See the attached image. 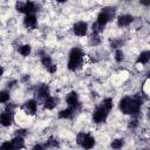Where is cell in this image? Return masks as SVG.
<instances>
[{
    "mask_svg": "<svg viewBox=\"0 0 150 150\" xmlns=\"http://www.w3.org/2000/svg\"><path fill=\"white\" fill-rule=\"evenodd\" d=\"M121 41L120 40H114V41H111V47L112 48H117V47H120L121 46Z\"/></svg>",
    "mask_w": 150,
    "mask_h": 150,
    "instance_id": "4dcf8cb0",
    "label": "cell"
},
{
    "mask_svg": "<svg viewBox=\"0 0 150 150\" xmlns=\"http://www.w3.org/2000/svg\"><path fill=\"white\" fill-rule=\"evenodd\" d=\"M136 125H137V120H132V121H130V123H129V128H136Z\"/></svg>",
    "mask_w": 150,
    "mask_h": 150,
    "instance_id": "d6a6232c",
    "label": "cell"
},
{
    "mask_svg": "<svg viewBox=\"0 0 150 150\" xmlns=\"http://www.w3.org/2000/svg\"><path fill=\"white\" fill-rule=\"evenodd\" d=\"M66 102L68 104V107H74L79 103V96H77V93L76 91H70L67 97H66Z\"/></svg>",
    "mask_w": 150,
    "mask_h": 150,
    "instance_id": "8fae6325",
    "label": "cell"
},
{
    "mask_svg": "<svg viewBox=\"0 0 150 150\" xmlns=\"http://www.w3.org/2000/svg\"><path fill=\"white\" fill-rule=\"evenodd\" d=\"M102 30H103V27H102L101 25H98L97 22L93 23V33H95V34H98V33H101Z\"/></svg>",
    "mask_w": 150,
    "mask_h": 150,
    "instance_id": "83f0119b",
    "label": "cell"
},
{
    "mask_svg": "<svg viewBox=\"0 0 150 150\" xmlns=\"http://www.w3.org/2000/svg\"><path fill=\"white\" fill-rule=\"evenodd\" d=\"M141 5H144V6H149V5H150V1H141Z\"/></svg>",
    "mask_w": 150,
    "mask_h": 150,
    "instance_id": "836d02e7",
    "label": "cell"
},
{
    "mask_svg": "<svg viewBox=\"0 0 150 150\" xmlns=\"http://www.w3.org/2000/svg\"><path fill=\"white\" fill-rule=\"evenodd\" d=\"M105 110H110L111 108H112V100L110 98V97H108V98H104L103 101H102V104H101Z\"/></svg>",
    "mask_w": 150,
    "mask_h": 150,
    "instance_id": "44dd1931",
    "label": "cell"
},
{
    "mask_svg": "<svg viewBox=\"0 0 150 150\" xmlns=\"http://www.w3.org/2000/svg\"><path fill=\"white\" fill-rule=\"evenodd\" d=\"M94 145H95V138L88 134L87 137H86V139H84V142H83V144H82V148L86 149V150H89V149H91Z\"/></svg>",
    "mask_w": 150,
    "mask_h": 150,
    "instance_id": "e0dca14e",
    "label": "cell"
},
{
    "mask_svg": "<svg viewBox=\"0 0 150 150\" xmlns=\"http://www.w3.org/2000/svg\"><path fill=\"white\" fill-rule=\"evenodd\" d=\"M19 53L22 55V56H28L29 54H30V50H32V48H30V46L29 45H22V46H20L19 47Z\"/></svg>",
    "mask_w": 150,
    "mask_h": 150,
    "instance_id": "ac0fdd59",
    "label": "cell"
},
{
    "mask_svg": "<svg viewBox=\"0 0 150 150\" xmlns=\"http://www.w3.org/2000/svg\"><path fill=\"white\" fill-rule=\"evenodd\" d=\"M56 69H57L56 64H54V63H53V64H52V66L48 68V71H49L50 74H53V73H55V71H56Z\"/></svg>",
    "mask_w": 150,
    "mask_h": 150,
    "instance_id": "1f68e13d",
    "label": "cell"
},
{
    "mask_svg": "<svg viewBox=\"0 0 150 150\" xmlns=\"http://www.w3.org/2000/svg\"><path fill=\"white\" fill-rule=\"evenodd\" d=\"M36 108H38V103L35 100L30 98V100H27L25 103H23V107L22 109L26 111L27 115H34L36 112Z\"/></svg>",
    "mask_w": 150,
    "mask_h": 150,
    "instance_id": "52a82bcc",
    "label": "cell"
},
{
    "mask_svg": "<svg viewBox=\"0 0 150 150\" xmlns=\"http://www.w3.org/2000/svg\"><path fill=\"white\" fill-rule=\"evenodd\" d=\"M36 22H38V20H36V16L34 14H27L23 19V23L28 28H35Z\"/></svg>",
    "mask_w": 150,
    "mask_h": 150,
    "instance_id": "30bf717a",
    "label": "cell"
},
{
    "mask_svg": "<svg viewBox=\"0 0 150 150\" xmlns=\"http://www.w3.org/2000/svg\"><path fill=\"white\" fill-rule=\"evenodd\" d=\"M83 59V53L80 48H73L69 52V60H68V68L69 70H76L81 67Z\"/></svg>",
    "mask_w": 150,
    "mask_h": 150,
    "instance_id": "7a4b0ae2",
    "label": "cell"
},
{
    "mask_svg": "<svg viewBox=\"0 0 150 150\" xmlns=\"http://www.w3.org/2000/svg\"><path fill=\"white\" fill-rule=\"evenodd\" d=\"M141 105H142V98L139 96H135V97L127 96L120 101V109L125 115L136 116L139 111Z\"/></svg>",
    "mask_w": 150,
    "mask_h": 150,
    "instance_id": "6da1fadb",
    "label": "cell"
},
{
    "mask_svg": "<svg viewBox=\"0 0 150 150\" xmlns=\"http://www.w3.org/2000/svg\"><path fill=\"white\" fill-rule=\"evenodd\" d=\"M88 30V25L84 21H79L73 26V32L77 36H84Z\"/></svg>",
    "mask_w": 150,
    "mask_h": 150,
    "instance_id": "8992f818",
    "label": "cell"
},
{
    "mask_svg": "<svg viewBox=\"0 0 150 150\" xmlns=\"http://www.w3.org/2000/svg\"><path fill=\"white\" fill-rule=\"evenodd\" d=\"M107 117H108V110H105L102 105L96 108V110L93 114V121L95 123H103L105 122Z\"/></svg>",
    "mask_w": 150,
    "mask_h": 150,
    "instance_id": "5b68a950",
    "label": "cell"
},
{
    "mask_svg": "<svg viewBox=\"0 0 150 150\" xmlns=\"http://www.w3.org/2000/svg\"><path fill=\"white\" fill-rule=\"evenodd\" d=\"M134 21V16L130 14H122L117 18V25L120 27H125L128 25H130Z\"/></svg>",
    "mask_w": 150,
    "mask_h": 150,
    "instance_id": "9c48e42d",
    "label": "cell"
},
{
    "mask_svg": "<svg viewBox=\"0 0 150 150\" xmlns=\"http://www.w3.org/2000/svg\"><path fill=\"white\" fill-rule=\"evenodd\" d=\"M115 7H104L102 8V11L100 12V14L97 15V23L101 25L102 27H104L115 15Z\"/></svg>",
    "mask_w": 150,
    "mask_h": 150,
    "instance_id": "3957f363",
    "label": "cell"
},
{
    "mask_svg": "<svg viewBox=\"0 0 150 150\" xmlns=\"http://www.w3.org/2000/svg\"><path fill=\"white\" fill-rule=\"evenodd\" d=\"M149 77H150V71H149Z\"/></svg>",
    "mask_w": 150,
    "mask_h": 150,
    "instance_id": "e575fe53",
    "label": "cell"
},
{
    "mask_svg": "<svg viewBox=\"0 0 150 150\" xmlns=\"http://www.w3.org/2000/svg\"><path fill=\"white\" fill-rule=\"evenodd\" d=\"M47 148H46V145H43V144H36V145H34L33 146V150H46Z\"/></svg>",
    "mask_w": 150,
    "mask_h": 150,
    "instance_id": "f546056e",
    "label": "cell"
},
{
    "mask_svg": "<svg viewBox=\"0 0 150 150\" xmlns=\"http://www.w3.org/2000/svg\"><path fill=\"white\" fill-rule=\"evenodd\" d=\"M57 102H59V100H57L56 97H52V96H49L46 101H43V107H45V109L52 110V109H54V108L57 105Z\"/></svg>",
    "mask_w": 150,
    "mask_h": 150,
    "instance_id": "7c38bea8",
    "label": "cell"
},
{
    "mask_svg": "<svg viewBox=\"0 0 150 150\" xmlns=\"http://www.w3.org/2000/svg\"><path fill=\"white\" fill-rule=\"evenodd\" d=\"M0 150H14L12 142H11V141H9V142H4V143L1 144Z\"/></svg>",
    "mask_w": 150,
    "mask_h": 150,
    "instance_id": "484cf974",
    "label": "cell"
},
{
    "mask_svg": "<svg viewBox=\"0 0 150 150\" xmlns=\"http://www.w3.org/2000/svg\"><path fill=\"white\" fill-rule=\"evenodd\" d=\"M9 101V93L7 90H1L0 93V102L1 103H6Z\"/></svg>",
    "mask_w": 150,
    "mask_h": 150,
    "instance_id": "7402d4cb",
    "label": "cell"
},
{
    "mask_svg": "<svg viewBox=\"0 0 150 150\" xmlns=\"http://www.w3.org/2000/svg\"><path fill=\"white\" fill-rule=\"evenodd\" d=\"M87 135H88V134H86V132H80V134H77V136H76V142H77V144H80V145L82 146V144H83V142H84Z\"/></svg>",
    "mask_w": 150,
    "mask_h": 150,
    "instance_id": "cb8c5ba5",
    "label": "cell"
},
{
    "mask_svg": "<svg viewBox=\"0 0 150 150\" xmlns=\"http://www.w3.org/2000/svg\"><path fill=\"white\" fill-rule=\"evenodd\" d=\"M16 136H20V137H25L26 135H27V130L26 129H19V130H16Z\"/></svg>",
    "mask_w": 150,
    "mask_h": 150,
    "instance_id": "f1b7e54d",
    "label": "cell"
},
{
    "mask_svg": "<svg viewBox=\"0 0 150 150\" xmlns=\"http://www.w3.org/2000/svg\"><path fill=\"white\" fill-rule=\"evenodd\" d=\"M123 59H124L123 52H122L121 49H117L116 53H115V60H116L117 62H121V61H123Z\"/></svg>",
    "mask_w": 150,
    "mask_h": 150,
    "instance_id": "4316f807",
    "label": "cell"
},
{
    "mask_svg": "<svg viewBox=\"0 0 150 150\" xmlns=\"http://www.w3.org/2000/svg\"><path fill=\"white\" fill-rule=\"evenodd\" d=\"M150 61V50H145V52H142L139 54V56L137 57V63H142V64H145Z\"/></svg>",
    "mask_w": 150,
    "mask_h": 150,
    "instance_id": "2e32d148",
    "label": "cell"
},
{
    "mask_svg": "<svg viewBox=\"0 0 150 150\" xmlns=\"http://www.w3.org/2000/svg\"><path fill=\"white\" fill-rule=\"evenodd\" d=\"M46 148H57L59 146V142L56 141V139H54V138H49L47 142H46Z\"/></svg>",
    "mask_w": 150,
    "mask_h": 150,
    "instance_id": "603a6c76",
    "label": "cell"
},
{
    "mask_svg": "<svg viewBox=\"0 0 150 150\" xmlns=\"http://www.w3.org/2000/svg\"><path fill=\"white\" fill-rule=\"evenodd\" d=\"M12 122H13L12 115H11L9 112L4 111V112L1 114V124H2L4 127H9V125L12 124Z\"/></svg>",
    "mask_w": 150,
    "mask_h": 150,
    "instance_id": "9a60e30c",
    "label": "cell"
},
{
    "mask_svg": "<svg viewBox=\"0 0 150 150\" xmlns=\"http://www.w3.org/2000/svg\"><path fill=\"white\" fill-rule=\"evenodd\" d=\"M11 142H12V144H13L14 150H21V149L25 148V141H23V137L15 136Z\"/></svg>",
    "mask_w": 150,
    "mask_h": 150,
    "instance_id": "4fadbf2b",
    "label": "cell"
},
{
    "mask_svg": "<svg viewBox=\"0 0 150 150\" xmlns=\"http://www.w3.org/2000/svg\"><path fill=\"white\" fill-rule=\"evenodd\" d=\"M16 11L20 12V13H25L26 15L27 14H34L36 11H38V6L35 5V2L33 1H27V2H16Z\"/></svg>",
    "mask_w": 150,
    "mask_h": 150,
    "instance_id": "277c9868",
    "label": "cell"
},
{
    "mask_svg": "<svg viewBox=\"0 0 150 150\" xmlns=\"http://www.w3.org/2000/svg\"><path fill=\"white\" fill-rule=\"evenodd\" d=\"M123 145H124V141L121 139V138H118V139H114V141L111 142V148L115 149V150L121 149Z\"/></svg>",
    "mask_w": 150,
    "mask_h": 150,
    "instance_id": "ffe728a7",
    "label": "cell"
},
{
    "mask_svg": "<svg viewBox=\"0 0 150 150\" xmlns=\"http://www.w3.org/2000/svg\"><path fill=\"white\" fill-rule=\"evenodd\" d=\"M100 41H101V39H100L98 34L93 33V34L90 35V43H91V45L96 46V45H98V43H100Z\"/></svg>",
    "mask_w": 150,
    "mask_h": 150,
    "instance_id": "d4e9b609",
    "label": "cell"
},
{
    "mask_svg": "<svg viewBox=\"0 0 150 150\" xmlns=\"http://www.w3.org/2000/svg\"><path fill=\"white\" fill-rule=\"evenodd\" d=\"M74 114H75V111H74V109L73 108H70V107H68L67 109H62L60 112H59V117L60 118H71L73 116H74Z\"/></svg>",
    "mask_w": 150,
    "mask_h": 150,
    "instance_id": "5bb4252c",
    "label": "cell"
},
{
    "mask_svg": "<svg viewBox=\"0 0 150 150\" xmlns=\"http://www.w3.org/2000/svg\"><path fill=\"white\" fill-rule=\"evenodd\" d=\"M36 96L39 100L46 101L49 97V87L47 84H41L36 90Z\"/></svg>",
    "mask_w": 150,
    "mask_h": 150,
    "instance_id": "ba28073f",
    "label": "cell"
},
{
    "mask_svg": "<svg viewBox=\"0 0 150 150\" xmlns=\"http://www.w3.org/2000/svg\"><path fill=\"white\" fill-rule=\"evenodd\" d=\"M41 63H42V66L45 67V68H49L52 64H53V62H52V57L49 56V55H42L41 56Z\"/></svg>",
    "mask_w": 150,
    "mask_h": 150,
    "instance_id": "d6986e66",
    "label": "cell"
}]
</instances>
